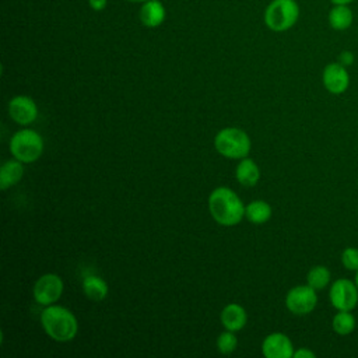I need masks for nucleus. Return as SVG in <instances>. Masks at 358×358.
<instances>
[{
  "label": "nucleus",
  "instance_id": "16",
  "mask_svg": "<svg viewBox=\"0 0 358 358\" xmlns=\"http://www.w3.org/2000/svg\"><path fill=\"white\" fill-rule=\"evenodd\" d=\"M24 176V162L13 158L7 159L0 168V189L7 190L17 185Z\"/></svg>",
  "mask_w": 358,
  "mask_h": 358
},
{
  "label": "nucleus",
  "instance_id": "6",
  "mask_svg": "<svg viewBox=\"0 0 358 358\" xmlns=\"http://www.w3.org/2000/svg\"><path fill=\"white\" fill-rule=\"evenodd\" d=\"M64 289V284L60 275L55 273L42 274L34 284L32 295L35 302L42 306H49L56 303Z\"/></svg>",
  "mask_w": 358,
  "mask_h": 358
},
{
  "label": "nucleus",
  "instance_id": "28",
  "mask_svg": "<svg viewBox=\"0 0 358 358\" xmlns=\"http://www.w3.org/2000/svg\"><path fill=\"white\" fill-rule=\"evenodd\" d=\"M126 1H133V3H144L147 0H126Z\"/></svg>",
  "mask_w": 358,
  "mask_h": 358
},
{
  "label": "nucleus",
  "instance_id": "22",
  "mask_svg": "<svg viewBox=\"0 0 358 358\" xmlns=\"http://www.w3.org/2000/svg\"><path fill=\"white\" fill-rule=\"evenodd\" d=\"M341 263L350 271L358 270V248L348 246L341 253Z\"/></svg>",
  "mask_w": 358,
  "mask_h": 358
},
{
  "label": "nucleus",
  "instance_id": "7",
  "mask_svg": "<svg viewBox=\"0 0 358 358\" xmlns=\"http://www.w3.org/2000/svg\"><path fill=\"white\" fill-rule=\"evenodd\" d=\"M317 305V291L309 284L292 287L285 295L287 309L296 316L310 313Z\"/></svg>",
  "mask_w": 358,
  "mask_h": 358
},
{
  "label": "nucleus",
  "instance_id": "11",
  "mask_svg": "<svg viewBox=\"0 0 358 358\" xmlns=\"http://www.w3.org/2000/svg\"><path fill=\"white\" fill-rule=\"evenodd\" d=\"M294 351L291 338L280 331L268 334L262 343V354L266 358H292Z\"/></svg>",
  "mask_w": 358,
  "mask_h": 358
},
{
  "label": "nucleus",
  "instance_id": "9",
  "mask_svg": "<svg viewBox=\"0 0 358 358\" xmlns=\"http://www.w3.org/2000/svg\"><path fill=\"white\" fill-rule=\"evenodd\" d=\"M8 115L20 126H28L38 117V106L28 95H15L8 102Z\"/></svg>",
  "mask_w": 358,
  "mask_h": 358
},
{
  "label": "nucleus",
  "instance_id": "12",
  "mask_svg": "<svg viewBox=\"0 0 358 358\" xmlns=\"http://www.w3.org/2000/svg\"><path fill=\"white\" fill-rule=\"evenodd\" d=\"M220 320L225 330H231L236 333L246 326L248 313L242 305L236 302H231V303H227L221 310Z\"/></svg>",
  "mask_w": 358,
  "mask_h": 358
},
{
  "label": "nucleus",
  "instance_id": "21",
  "mask_svg": "<svg viewBox=\"0 0 358 358\" xmlns=\"http://www.w3.org/2000/svg\"><path fill=\"white\" fill-rule=\"evenodd\" d=\"M238 347V338L235 336V331H231V330H225L222 333L218 334L217 337V350L224 354V355H228V354H232Z\"/></svg>",
  "mask_w": 358,
  "mask_h": 358
},
{
  "label": "nucleus",
  "instance_id": "3",
  "mask_svg": "<svg viewBox=\"0 0 358 358\" xmlns=\"http://www.w3.org/2000/svg\"><path fill=\"white\" fill-rule=\"evenodd\" d=\"M218 154L228 159H242L249 155L252 141L248 133L239 127H224L214 137Z\"/></svg>",
  "mask_w": 358,
  "mask_h": 358
},
{
  "label": "nucleus",
  "instance_id": "5",
  "mask_svg": "<svg viewBox=\"0 0 358 358\" xmlns=\"http://www.w3.org/2000/svg\"><path fill=\"white\" fill-rule=\"evenodd\" d=\"M264 24L274 32L291 29L299 18V6L295 0H273L264 10Z\"/></svg>",
  "mask_w": 358,
  "mask_h": 358
},
{
  "label": "nucleus",
  "instance_id": "23",
  "mask_svg": "<svg viewBox=\"0 0 358 358\" xmlns=\"http://www.w3.org/2000/svg\"><path fill=\"white\" fill-rule=\"evenodd\" d=\"M338 63H341L343 66L348 67L354 63V53L350 52V50H343L340 55H338Z\"/></svg>",
  "mask_w": 358,
  "mask_h": 358
},
{
  "label": "nucleus",
  "instance_id": "1",
  "mask_svg": "<svg viewBox=\"0 0 358 358\" xmlns=\"http://www.w3.org/2000/svg\"><path fill=\"white\" fill-rule=\"evenodd\" d=\"M207 203L213 220L222 227H234L245 217L246 206L231 187H215L210 193Z\"/></svg>",
  "mask_w": 358,
  "mask_h": 358
},
{
  "label": "nucleus",
  "instance_id": "10",
  "mask_svg": "<svg viewBox=\"0 0 358 358\" xmlns=\"http://www.w3.org/2000/svg\"><path fill=\"white\" fill-rule=\"evenodd\" d=\"M322 81L324 88L334 95H340L345 92L350 85V74L347 67L338 62H333L326 64L322 74Z\"/></svg>",
  "mask_w": 358,
  "mask_h": 358
},
{
  "label": "nucleus",
  "instance_id": "2",
  "mask_svg": "<svg viewBox=\"0 0 358 358\" xmlns=\"http://www.w3.org/2000/svg\"><path fill=\"white\" fill-rule=\"evenodd\" d=\"M41 324L45 333L57 343L71 341L78 333L76 315L62 305H49L41 313Z\"/></svg>",
  "mask_w": 358,
  "mask_h": 358
},
{
  "label": "nucleus",
  "instance_id": "15",
  "mask_svg": "<svg viewBox=\"0 0 358 358\" xmlns=\"http://www.w3.org/2000/svg\"><path fill=\"white\" fill-rule=\"evenodd\" d=\"M235 178L239 185L246 187H252L257 185L260 179L259 165L252 158H248V157L242 158L235 168Z\"/></svg>",
  "mask_w": 358,
  "mask_h": 358
},
{
  "label": "nucleus",
  "instance_id": "25",
  "mask_svg": "<svg viewBox=\"0 0 358 358\" xmlns=\"http://www.w3.org/2000/svg\"><path fill=\"white\" fill-rule=\"evenodd\" d=\"M88 4H90V7H91L92 10L101 11V10H103V8L106 7L108 0H88Z\"/></svg>",
  "mask_w": 358,
  "mask_h": 358
},
{
  "label": "nucleus",
  "instance_id": "4",
  "mask_svg": "<svg viewBox=\"0 0 358 358\" xmlns=\"http://www.w3.org/2000/svg\"><path fill=\"white\" fill-rule=\"evenodd\" d=\"M8 148L13 158L24 164H31L41 158L45 150V143L43 137L36 130L25 127L11 136Z\"/></svg>",
  "mask_w": 358,
  "mask_h": 358
},
{
  "label": "nucleus",
  "instance_id": "24",
  "mask_svg": "<svg viewBox=\"0 0 358 358\" xmlns=\"http://www.w3.org/2000/svg\"><path fill=\"white\" fill-rule=\"evenodd\" d=\"M315 352L308 350V348H298L294 351V357L292 358H315Z\"/></svg>",
  "mask_w": 358,
  "mask_h": 358
},
{
  "label": "nucleus",
  "instance_id": "8",
  "mask_svg": "<svg viewBox=\"0 0 358 358\" xmlns=\"http://www.w3.org/2000/svg\"><path fill=\"white\" fill-rule=\"evenodd\" d=\"M329 299L337 310H352L358 303V287L348 278H338L330 287Z\"/></svg>",
  "mask_w": 358,
  "mask_h": 358
},
{
  "label": "nucleus",
  "instance_id": "26",
  "mask_svg": "<svg viewBox=\"0 0 358 358\" xmlns=\"http://www.w3.org/2000/svg\"><path fill=\"white\" fill-rule=\"evenodd\" d=\"M333 4H351L352 1H355V0H330Z\"/></svg>",
  "mask_w": 358,
  "mask_h": 358
},
{
  "label": "nucleus",
  "instance_id": "18",
  "mask_svg": "<svg viewBox=\"0 0 358 358\" xmlns=\"http://www.w3.org/2000/svg\"><path fill=\"white\" fill-rule=\"evenodd\" d=\"M273 210L271 206L264 200H252L246 204L245 217L248 221L256 225H262L271 218Z\"/></svg>",
  "mask_w": 358,
  "mask_h": 358
},
{
  "label": "nucleus",
  "instance_id": "14",
  "mask_svg": "<svg viewBox=\"0 0 358 358\" xmlns=\"http://www.w3.org/2000/svg\"><path fill=\"white\" fill-rule=\"evenodd\" d=\"M81 287H83V292L84 295L92 301V302H101L103 301L108 294H109V287H108V282L96 275V274H88L83 278V282H81Z\"/></svg>",
  "mask_w": 358,
  "mask_h": 358
},
{
  "label": "nucleus",
  "instance_id": "20",
  "mask_svg": "<svg viewBox=\"0 0 358 358\" xmlns=\"http://www.w3.org/2000/svg\"><path fill=\"white\" fill-rule=\"evenodd\" d=\"M330 270L326 266L317 264L313 266L308 274H306V284H309L312 288H315L316 291H320L323 288H326L330 282Z\"/></svg>",
  "mask_w": 358,
  "mask_h": 358
},
{
  "label": "nucleus",
  "instance_id": "27",
  "mask_svg": "<svg viewBox=\"0 0 358 358\" xmlns=\"http://www.w3.org/2000/svg\"><path fill=\"white\" fill-rule=\"evenodd\" d=\"M354 282H355V285L358 287V270L355 271V280H354Z\"/></svg>",
  "mask_w": 358,
  "mask_h": 358
},
{
  "label": "nucleus",
  "instance_id": "19",
  "mask_svg": "<svg viewBox=\"0 0 358 358\" xmlns=\"http://www.w3.org/2000/svg\"><path fill=\"white\" fill-rule=\"evenodd\" d=\"M331 327L338 336H348L355 329V317L351 310H337L333 316Z\"/></svg>",
  "mask_w": 358,
  "mask_h": 358
},
{
  "label": "nucleus",
  "instance_id": "13",
  "mask_svg": "<svg viewBox=\"0 0 358 358\" xmlns=\"http://www.w3.org/2000/svg\"><path fill=\"white\" fill-rule=\"evenodd\" d=\"M140 21L147 28L159 27L166 17V10L159 0H147L140 7Z\"/></svg>",
  "mask_w": 358,
  "mask_h": 358
},
{
  "label": "nucleus",
  "instance_id": "17",
  "mask_svg": "<svg viewBox=\"0 0 358 358\" xmlns=\"http://www.w3.org/2000/svg\"><path fill=\"white\" fill-rule=\"evenodd\" d=\"M327 21L334 31H345L352 25L354 13L348 4H333Z\"/></svg>",
  "mask_w": 358,
  "mask_h": 358
}]
</instances>
